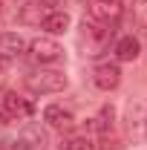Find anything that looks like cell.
I'll list each match as a JSON object with an SVG mask.
<instances>
[{
  "label": "cell",
  "mask_w": 147,
  "mask_h": 150,
  "mask_svg": "<svg viewBox=\"0 0 147 150\" xmlns=\"http://www.w3.org/2000/svg\"><path fill=\"white\" fill-rule=\"evenodd\" d=\"M69 23H72V18H69L66 12H61V9H52L46 18L40 20V26H43L49 35H64V32L69 29Z\"/></svg>",
  "instance_id": "10"
},
{
  "label": "cell",
  "mask_w": 147,
  "mask_h": 150,
  "mask_svg": "<svg viewBox=\"0 0 147 150\" xmlns=\"http://www.w3.org/2000/svg\"><path fill=\"white\" fill-rule=\"evenodd\" d=\"M0 104H3L6 118H26V115L32 112V104H29L26 98H20L18 93H6L0 98Z\"/></svg>",
  "instance_id": "9"
},
{
  "label": "cell",
  "mask_w": 147,
  "mask_h": 150,
  "mask_svg": "<svg viewBox=\"0 0 147 150\" xmlns=\"http://www.w3.org/2000/svg\"><path fill=\"white\" fill-rule=\"evenodd\" d=\"M124 133L133 144L147 139V98H130L124 107Z\"/></svg>",
  "instance_id": "1"
},
{
  "label": "cell",
  "mask_w": 147,
  "mask_h": 150,
  "mask_svg": "<svg viewBox=\"0 0 147 150\" xmlns=\"http://www.w3.org/2000/svg\"><path fill=\"white\" fill-rule=\"evenodd\" d=\"M92 84H95L98 90H104V93L115 90V87L121 84V69H118V64H98V67L92 69Z\"/></svg>",
  "instance_id": "6"
},
{
  "label": "cell",
  "mask_w": 147,
  "mask_h": 150,
  "mask_svg": "<svg viewBox=\"0 0 147 150\" xmlns=\"http://www.w3.org/2000/svg\"><path fill=\"white\" fill-rule=\"evenodd\" d=\"M0 6H3V3H0Z\"/></svg>",
  "instance_id": "19"
},
{
  "label": "cell",
  "mask_w": 147,
  "mask_h": 150,
  "mask_svg": "<svg viewBox=\"0 0 147 150\" xmlns=\"http://www.w3.org/2000/svg\"><path fill=\"white\" fill-rule=\"evenodd\" d=\"M0 124H6V112H3V104H0Z\"/></svg>",
  "instance_id": "17"
},
{
  "label": "cell",
  "mask_w": 147,
  "mask_h": 150,
  "mask_svg": "<svg viewBox=\"0 0 147 150\" xmlns=\"http://www.w3.org/2000/svg\"><path fill=\"white\" fill-rule=\"evenodd\" d=\"M26 49H29V58H32L35 64H55V61H61V58H64V46H61L52 35L35 38Z\"/></svg>",
  "instance_id": "3"
},
{
  "label": "cell",
  "mask_w": 147,
  "mask_h": 150,
  "mask_svg": "<svg viewBox=\"0 0 147 150\" xmlns=\"http://www.w3.org/2000/svg\"><path fill=\"white\" fill-rule=\"evenodd\" d=\"M58 150H95V144H92V139L87 136V133H75V136L61 139Z\"/></svg>",
  "instance_id": "14"
},
{
  "label": "cell",
  "mask_w": 147,
  "mask_h": 150,
  "mask_svg": "<svg viewBox=\"0 0 147 150\" xmlns=\"http://www.w3.org/2000/svg\"><path fill=\"white\" fill-rule=\"evenodd\" d=\"M87 15H90L92 23L112 26L115 20L124 15V6H121V0H90L87 3Z\"/></svg>",
  "instance_id": "4"
},
{
  "label": "cell",
  "mask_w": 147,
  "mask_h": 150,
  "mask_svg": "<svg viewBox=\"0 0 147 150\" xmlns=\"http://www.w3.org/2000/svg\"><path fill=\"white\" fill-rule=\"evenodd\" d=\"M20 52H26V40L18 32H3L0 35V55L3 58H15Z\"/></svg>",
  "instance_id": "11"
},
{
  "label": "cell",
  "mask_w": 147,
  "mask_h": 150,
  "mask_svg": "<svg viewBox=\"0 0 147 150\" xmlns=\"http://www.w3.org/2000/svg\"><path fill=\"white\" fill-rule=\"evenodd\" d=\"M3 69H6V58L0 55V72H3Z\"/></svg>",
  "instance_id": "18"
},
{
  "label": "cell",
  "mask_w": 147,
  "mask_h": 150,
  "mask_svg": "<svg viewBox=\"0 0 147 150\" xmlns=\"http://www.w3.org/2000/svg\"><path fill=\"white\" fill-rule=\"evenodd\" d=\"M43 121H46L49 127H55V130H72L75 127L72 110H66V107H61V104H49V107L43 110Z\"/></svg>",
  "instance_id": "7"
},
{
  "label": "cell",
  "mask_w": 147,
  "mask_h": 150,
  "mask_svg": "<svg viewBox=\"0 0 147 150\" xmlns=\"http://www.w3.org/2000/svg\"><path fill=\"white\" fill-rule=\"evenodd\" d=\"M133 18L141 26H147V0H133Z\"/></svg>",
  "instance_id": "15"
},
{
  "label": "cell",
  "mask_w": 147,
  "mask_h": 150,
  "mask_svg": "<svg viewBox=\"0 0 147 150\" xmlns=\"http://www.w3.org/2000/svg\"><path fill=\"white\" fill-rule=\"evenodd\" d=\"M46 130L40 124H26L15 139V150H46Z\"/></svg>",
  "instance_id": "5"
},
{
  "label": "cell",
  "mask_w": 147,
  "mask_h": 150,
  "mask_svg": "<svg viewBox=\"0 0 147 150\" xmlns=\"http://www.w3.org/2000/svg\"><path fill=\"white\" fill-rule=\"evenodd\" d=\"M112 124H115V110H112L110 104H104V107L98 110V115L92 118V127L101 133V136H110V133H112Z\"/></svg>",
  "instance_id": "13"
},
{
  "label": "cell",
  "mask_w": 147,
  "mask_h": 150,
  "mask_svg": "<svg viewBox=\"0 0 147 150\" xmlns=\"http://www.w3.org/2000/svg\"><path fill=\"white\" fill-rule=\"evenodd\" d=\"M139 55H141V43L133 35H124L115 43V58H118V61H136Z\"/></svg>",
  "instance_id": "12"
},
{
  "label": "cell",
  "mask_w": 147,
  "mask_h": 150,
  "mask_svg": "<svg viewBox=\"0 0 147 150\" xmlns=\"http://www.w3.org/2000/svg\"><path fill=\"white\" fill-rule=\"evenodd\" d=\"M66 75L58 69H37V72L26 75V87L37 95H52V93H64L66 90Z\"/></svg>",
  "instance_id": "2"
},
{
  "label": "cell",
  "mask_w": 147,
  "mask_h": 150,
  "mask_svg": "<svg viewBox=\"0 0 147 150\" xmlns=\"http://www.w3.org/2000/svg\"><path fill=\"white\" fill-rule=\"evenodd\" d=\"M98 150H121L118 147V139H115V136H101V144H98Z\"/></svg>",
  "instance_id": "16"
},
{
  "label": "cell",
  "mask_w": 147,
  "mask_h": 150,
  "mask_svg": "<svg viewBox=\"0 0 147 150\" xmlns=\"http://www.w3.org/2000/svg\"><path fill=\"white\" fill-rule=\"evenodd\" d=\"M55 0H29L23 9H20V20L29 23V26H40V20L52 12Z\"/></svg>",
  "instance_id": "8"
}]
</instances>
